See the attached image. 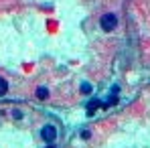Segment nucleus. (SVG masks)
Listing matches in <instances>:
<instances>
[{"mask_svg":"<svg viewBox=\"0 0 150 148\" xmlns=\"http://www.w3.org/2000/svg\"><path fill=\"white\" fill-rule=\"evenodd\" d=\"M100 25H101V28L103 30H114L116 28V25H118V16L114 14V12H105L103 16H101V21H100Z\"/></svg>","mask_w":150,"mask_h":148,"instance_id":"obj_1","label":"nucleus"},{"mask_svg":"<svg viewBox=\"0 0 150 148\" xmlns=\"http://www.w3.org/2000/svg\"><path fill=\"white\" fill-rule=\"evenodd\" d=\"M41 136H43V140H45V142L53 144V142H55V138H57V128H55L53 124H47V126H43V130H41Z\"/></svg>","mask_w":150,"mask_h":148,"instance_id":"obj_2","label":"nucleus"},{"mask_svg":"<svg viewBox=\"0 0 150 148\" xmlns=\"http://www.w3.org/2000/svg\"><path fill=\"white\" fill-rule=\"evenodd\" d=\"M100 106H101V103L98 101V99H91V101L87 103V112H89V114H93V112H96V110H98Z\"/></svg>","mask_w":150,"mask_h":148,"instance_id":"obj_3","label":"nucleus"},{"mask_svg":"<svg viewBox=\"0 0 150 148\" xmlns=\"http://www.w3.org/2000/svg\"><path fill=\"white\" fill-rule=\"evenodd\" d=\"M37 98L39 99H47L49 98V89H47V87H39V89H37Z\"/></svg>","mask_w":150,"mask_h":148,"instance_id":"obj_4","label":"nucleus"},{"mask_svg":"<svg viewBox=\"0 0 150 148\" xmlns=\"http://www.w3.org/2000/svg\"><path fill=\"white\" fill-rule=\"evenodd\" d=\"M6 91H8V83H6V79L0 77V96H4Z\"/></svg>","mask_w":150,"mask_h":148,"instance_id":"obj_5","label":"nucleus"},{"mask_svg":"<svg viewBox=\"0 0 150 148\" xmlns=\"http://www.w3.org/2000/svg\"><path fill=\"white\" fill-rule=\"evenodd\" d=\"M81 93H91V85L89 83H81Z\"/></svg>","mask_w":150,"mask_h":148,"instance_id":"obj_6","label":"nucleus"}]
</instances>
